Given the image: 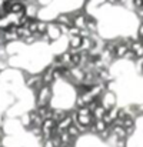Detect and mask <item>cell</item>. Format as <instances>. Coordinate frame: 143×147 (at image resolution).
Segmentation results:
<instances>
[{"instance_id":"cell-1","label":"cell","mask_w":143,"mask_h":147,"mask_svg":"<svg viewBox=\"0 0 143 147\" xmlns=\"http://www.w3.org/2000/svg\"><path fill=\"white\" fill-rule=\"evenodd\" d=\"M53 97V90L52 86H43L39 92L35 94V107H42V106H50V101Z\"/></svg>"},{"instance_id":"cell-2","label":"cell","mask_w":143,"mask_h":147,"mask_svg":"<svg viewBox=\"0 0 143 147\" xmlns=\"http://www.w3.org/2000/svg\"><path fill=\"white\" fill-rule=\"evenodd\" d=\"M99 101H100V104L106 109V110H109V109H113V107H117L116 106V103H117V98H116V94L109 89V90H106L100 98H99Z\"/></svg>"},{"instance_id":"cell-3","label":"cell","mask_w":143,"mask_h":147,"mask_svg":"<svg viewBox=\"0 0 143 147\" xmlns=\"http://www.w3.org/2000/svg\"><path fill=\"white\" fill-rule=\"evenodd\" d=\"M46 34L50 37L52 43H54V42L60 40V37H63V34H62V32H60V26H59L56 22H49Z\"/></svg>"},{"instance_id":"cell-4","label":"cell","mask_w":143,"mask_h":147,"mask_svg":"<svg viewBox=\"0 0 143 147\" xmlns=\"http://www.w3.org/2000/svg\"><path fill=\"white\" fill-rule=\"evenodd\" d=\"M54 22H56L59 26L70 27V26H73V14H72V13H59V14L56 16Z\"/></svg>"},{"instance_id":"cell-5","label":"cell","mask_w":143,"mask_h":147,"mask_svg":"<svg viewBox=\"0 0 143 147\" xmlns=\"http://www.w3.org/2000/svg\"><path fill=\"white\" fill-rule=\"evenodd\" d=\"M53 70L54 69L49 64V66H46L43 69V71H40V77H42V82H43L45 86H52L54 83V80H53Z\"/></svg>"},{"instance_id":"cell-6","label":"cell","mask_w":143,"mask_h":147,"mask_svg":"<svg viewBox=\"0 0 143 147\" xmlns=\"http://www.w3.org/2000/svg\"><path fill=\"white\" fill-rule=\"evenodd\" d=\"M130 51L136 56V59H143V40L136 37L130 45Z\"/></svg>"},{"instance_id":"cell-7","label":"cell","mask_w":143,"mask_h":147,"mask_svg":"<svg viewBox=\"0 0 143 147\" xmlns=\"http://www.w3.org/2000/svg\"><path fill=\"white\" fill-rule=\"evenodd\" d=\"M82 42H83V39L80 36H70V37H67V49L79 50L82 46Z\"/></svg>"},{"instance_id":"cell-8","label":"cell","mask_w":143,"mask_h":147,"mask_svg":"<svg viewBox=\"0 0 143 147\" xmlns=\"http://www.w3.org/2000/svg\"><path fill=\"white\" fill-rule=\"evenodd\" d=\"M86 30L90 32V34H97L99 33V23L93 16H89L86 20Z\"/></svg>"},{"instance_id":"cell-9","label":"cell","mask_w":143,"mask_h":147,"mask_svg":"<svg viewBox=\"0 0 143 147\" xmlns=\"http://www.w3.org/2000/svg\"><path fill=\"white\" fill-rule=\"evenodd\" d=\"M129 50H130V47L126 46L125 43L117 45V46H116V50H115V59H123Z\"/></svg>"},{"instance_id":"cell-10","label":"cell","mask_w":143,"mask_h":147,"mask_svg":"<svg viewBox=\"0 0 143 147\" xmlns=\"http://www.w3.org/2000/svg\"><path fill=\"white\" fill-rule=\"evenodd\" d=\"M19 121H20L22 127H23V129H26V130H29V129L32 127V120H30V116H29V113H24V114H22V116H20V119H19Z\"/></svg>"},{"instance_id":"cell-11","label":"cell","mask_w":143,"mask_h":147,"mask_svg":"<svg viewBox=\"0 0 143 147\" xmlns=\"http://www.w3.org/2000/svg\"><path fill=\"white\" fill-rule=\"evenodd\" d=\"M93 126H95V130H96V136H97L99 133H102V131L107 130V127H109V126H107L103 120H95Z\"/></svg>"},{"instance_id":"cell-12","label":"cell","mask_w":143,"mask_h":147,"mask_svg":"<svg viewBox=\"0 0 143 147\" xmlns=\"http://www.w3.org/2000/svg\"><path fill=\"white\" fill-rule=\"evenodd\" d=\"M106 111H107V110H106V109L100 104V106L96 109L95 111H93V119H95V120H103V117H104Z\"/></svg>"},{"instance_id":"cell-13","label":"cell","mask_w":143,"mask_h":147,"mask_svg":"<svg viewBox=\"0 0 143 147\" xmlns=\"http://www.w3.org/2000/svg\"><path fill=\"white\" fill-rule=\"evenodd\" d=\"M47 24H49V22L39 20V19H37V33H39V34H46V32H47Z\"/></svg>"},{"instance_id":"cell-14","label":"cell","mask_w":143,"mask_h":147,"mask_svg":"<svg viewBox=\"0 0 143 147\" xmlns=\"http://www.w3.org/2000/svg\"><path fill=\"white\" fill-rule=\"evenodd\" d=\"M66 131H67V133H69V136H70L72 139H75V140L80 136V131H79V129H77L75 124H72V126H70V127H69Z\"/></svg>"},{"instance_id":"cell-15","label":"cell","mask_w":143,"mask_h":147,"mask_svg":"<svg viewBox=\"0 0 143 147\" xmlns=\"http://www.w3.org/2000/svg\"><path fill=\"white\" fill-rule=\"evenodd\" d=\"M26 27H27V30H29L32 34L37 33V19H33V20H30V22H29V24H27Z\"/></svg>"},{"instance_id":"cell-16","label":"cell","mask_w":143,"mask_h":147,"mask_svg":"<svg viewBox=\"0 0 143 147\" xmlns=\"http://www.w3.org/2000/svg\"><path fill=\"white\" fill-rule=\"evenodd\" d=\"M99 106H100V101H99V100H93V101H90V103H89L86 107H87V110H89V111L93 114V111H95Z\"/></svg>"},{"instance_id":"cell-17","label":"cell","mask_w":143,"mask_h":147,"mask_svg":"<svg viewBox=\"0 0 143 147\" xmlns=\"http://www.w3.org/2000/svg\"><path fill=\"white\" fill-rule=\"evenodd\" d=\"M79 33H80V29H77L76 26H70L69 27V32H67V37H70V36H79Z\"/></svg>"},{"instance_id":"cell-18","label":"cell","mask_w":143,"mask_h":147,"mask_svg":"<svg viewBox=\"0 0 143 147\" xmlns=\"http://www.w3.org/2000/svg\"><path fill=\"white\" fill-rule=\"evenodd\" d=\"M123 60H126V61H136L138 59H136V56H135V54H133V53L129 50V51L126 53V56L123 57Z\"/></svg>"},{"instance_id":"cell-19","label":"cell","mask_w":143,"mask_h":147,"mask_svg":"<svg viewBox=\"0 0 143 147\" xmlns=\"http://www.w3.org/2000/svg\"><path fill=\"white\" fill-rule=\"evenodd\" d=\"M136 36L143 40V23H140V24L138 26V29H136Z\"/></svg>"},{"instance_id":"cell-20","label":"cell","mask_w":143,"mask_h":147,"mask_svg":"<svg viewBox=\"0 0 143 147\" xmlns=\"http://www.w3.org/2000/svg\"><path fill=\"white\" fill-rule=\"evenodd\" d=\"M72 147H75V146H72Z\"/></svg>"}]
</instances>
